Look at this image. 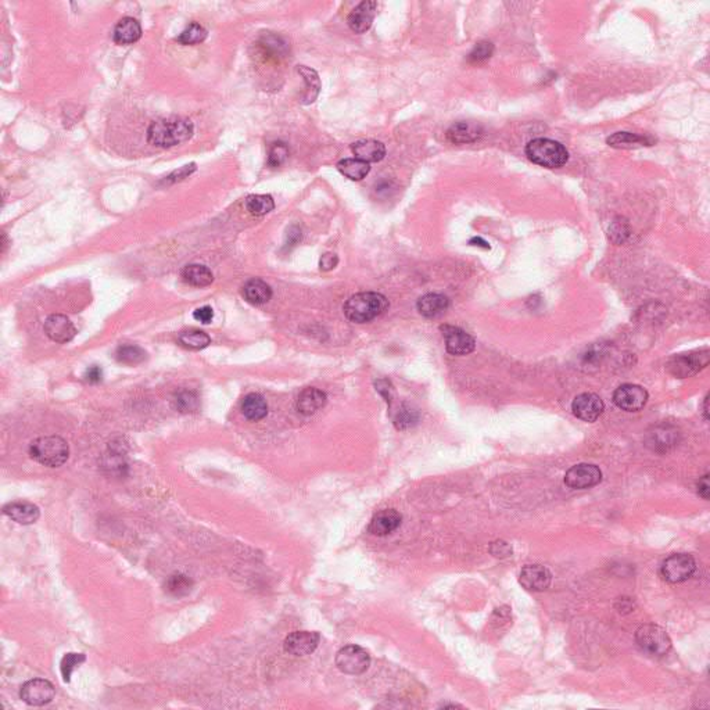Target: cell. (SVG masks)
Instances as JSON below:
<instances>
[{
  "label": "cell",
  "mask_w": 710,
  "mask_h": 710,
  "mask_svg": "<svg viewBox=\"0 0 710 710\" xmlns=\"http://www.w3.org/2000/svg\"><path fill=\"white\" fill-rule=\"evenodd\" d=\"M45 333L50 340L62 344L71 341L76 337L77 329L74 323L69 321V318L61 314H54L46 319Z\"/></svg>",
  "instance_id": "cell-16"
},
{
  "label": "cell",
  "mask_w": 710,
  "mask_h": 710,
  "mask_svg": "<svg viewBox=\"0 0 710 710\" xmlns=\"http://www.w3.org/2000/svg\"><path fill=\"white\" fill-rule=\"evenodd\" d=\"M288 157H289V148L283 144V141H275L269 149L268 164L272 168H277L286 163Z\"/></svg>",
  "instance_id": "cell-41"
},
{
  "label": "cell",
  "mask_w": 710,
  "mask_h": 710,
  "mask_svg": "<svg viewBox=\"0 0 710 710\" xmlns=\"http://www.w3.org/2000/svg\"><path fill=\"white\" fill-rule=\"evenodd\" d=\"M102 378H103V371H102L99 367H96V365H95V367H92V368H89V369L87 371V374H85V380H87L88 383H92V385L99 383V382L102 380Z\"/></svg>",
  "instance_id": "cell-50"
},
{
  "label": "cell",
  "mask_w": 710,
  "mask_h": 710,
  "mask_svg": "<svg viewBox=\"0 0 710 710\" xmlns=\"http://www.w3.org/2000/svg\"><path fill=\"white\" fill-rule=\"evenodd\" d=\"M602 480V472L597 465L579 463L572 466L564 474V483L571 488L584 490L599 484Z\"/></svg>",
  "instance_id": "cell-8"
},
{
  "label": "cell",
  "mask_w": 710,
  "mask_h": 710,
  "mask_svg": "<svg viewBox=\"0 0 710 710\" xmlns=\"http://www.w3.org/2000/svg\"><path fill=\"white\" fill-rule=\"evenodd\" d=\"M242 412L249 420L258 422L266 416L268 404L261 394L251 393L244 397L242 402Z\"/></svg>",
  "instance_id": "cell-28"
},
{
  "label": "cell",
  "mask_w": 710,
  "mask_h": 710,
  "mask_svg": "<svg viewBox=\"0 0 710 710\" xmlns=\"http://www.w3.org/2000/svg\"><path fill=\"white\" fill-rule=\"evenodd\" d=\"M207 30L198 23H192L179 36L178 42L182 45H197L207 39Z\"/></svg>",
  "instance_id": "cell-38"
},
{
  "label": "cell",
  "mask_w": 710,
  "mask_h": 710,
  "mask_svg": "<svg viewBox=\"0 0 710 710\" xmlns=\"http://www.w3.org/2000/svg\"><path fill=\"white\" fill-rule=\"evenodd\" d=\"M243 296L249 303L258 306V304H264L271 300L272 289L264 280L251 279L246 283L243 288Z\"/></svg>",
  "instance_id": "cell-27"
},
{
  "label": "cell",
  "mask_w": 710,
  "mask_h": 710,
  "mask_svg": "<svg viewBox=\"0 0 710 710\" xmlns=\"http://www.w3.org/2000/svg\"><path fill=\"white\" fill-rule=\"evenodd\" d=\"M179 341L186 348L203 350L211 343V339L207 333L201 330H187L179 336Z\"/></svg>",
  "instance_id": "cell-36"
},
{
  "label": "cell",
  "mask_w": 710,
  "mask_h": 710,
  "mask_svg": "<svg viewBox=\"0 0 710 710\" xmlns=\"http://www.w3.org/2000/svg\"><path fill=\"white\" fill-rule=\"evenodd\" d=\"M605 404L602 398L594 393H583L572 402V411L576 417L584 422H595L604 412Z\"/></svg>",
  "instance_id": "cell-14"
},
{
  "label": "cell",
  "mask_w": 710,
  "mask_h": 710,
  "mask_svg": "<svg viewBox=\"0 0 710 710\" xmlns=\"http://www.w3.org/2000/svg\"><path fill=\"white\" fill-rule=\"evenodd\" d=\"M481 126L473 122H457L447 130V140L454 145H463L476 141L481 135Z\"/></svg>",
  "instance_id": "cell-21"
},
{
  "label": "cell",
  "mask_w": 710,
  "mask_h": 710,
  "mask_svg": "<svg viewBox=\"0 0 710 710\" xmlns=\"http://www.w3.org/2000/svg\"><path fill=\"white\" fill-rule=\"evenodd\" d=\"M193 588V582L186 575L174 573L164 583V591L175 598L187 595Z\"/></svg>",
  "instance_id": "cell-30"
},
{
  "label": "cell",
  "mask_w": 710,
  "mask_h": 710,
  "mask_svg": "<svg viewBox=\"0 0 710 710\" xmlns=\"http://www.w3.org/2000/svg\"><path fill=\"white\" fill-rule=\"evenodd\" d=\"M351 152L361 161H365L368 164L378 163L385 159L386 156V148L382 141L374 140V139H363L355 141L351 145Z\"/></svg>",
  "instance_id": "cell-18"
},
{
  "label": "cell",
  "mask_w": 710,
  "mask_h": 710,
  "mask_svg": "<svg viewBox=\"0 0 710 710\" xmlns=\"http://www.w3.org/2000/svg\"><path fill=\"white\" fill-rule=\"evenodd\" d=\"M376 9H378L376 2H369L368 0V2L360 3L350 13V16L347 19L348 27L357 34L367 32L372 27L374 19L376 16Z\"/></svg>",
  "instance_id": "cell-17"
},
{
  "label": "cell",
  "mask_w": 710,
  "mask_h": 710,
  "mask_svg": "<svg viewBox=\"0 0 710 710\" xmlns=\"http://www.w3.org/2000/svg\"><path fill=\"white\" fill-rule=\"evenodd\" d=\"M696 571V562L688 553L670 555L661 566L662 577L673 584L687 582Z\"/></svg>",
  "instance_id": "cell-6"
},
{
  "label": "cell",
  "mask_w": 710,
  "mask_h": 710,
  "mask_svg": "<svg viewBox=\"0 0 710 710\" xmlns=\"http://www.w3.org/2000/svg\"><path fill=\"white\" fill-rule=\"evenodd\" d=\"M197 170L196 164L192 163V164H187V165H183L181 167L179 170H175L174 172H171L167 178H165V183L167 185H172V183H176V182H181L183 179H186L187 176H190L194 171Z\"/></svg>",
  "instance_id": "cell-44"
},
{
  "label": "cell",
  "mask_w": 710,
  "mask_h": 710,
  "mask_svg": "<svg viewBox=\"0 0 710 710\" xmlns=\"http://www.w3.org/2000/svg\"><path fill=\"white\" fill-rule=\"evenodd\" d=\"M337 264H339V258L336 254H332V253L323 254L319 260V268L322 271H332L333 268H336Z\"/></svg>",
  "instance_id": "cell-47"
},
{
  "label": "cell",
  "mask_w": 710,
  "mask_h": 710,
  "mask_svg": "<svg viewBox=\"0 0 710 710\" xmlns=\"http://www.w3.org/2000/svg\"><path fill=\"white\" fill-rule=\"evenodd\" d=\"M494 53V45L491 42H479L469 54V60L473 62H480L490 58Z\"/></svg>",
  "instance_id": "cell-43"
},
{
  "label": "cell",
  "mask_w": 710,
  "mask_h": 710,
  "mask_svg": "<svg viewBox=\"0 0 710 710\" xmlns=\"http://www.w3.org/2000/svg\"><path fill=\"white\" fill-rule=\"evenodd\" d=\"M527 159L544 168H560L569 160V152L566 148L552 139H533L526 146Z\"/></svg>",
  "instance_id": "cell-3"
},
{
  "label": "cell",
  "mask_w": 710,
  "mask_h": 710,
  "mask_svg": "<svg viewBox=\"0 0 710 710\" xmlns=\"http://www.w3.org/2000/svg\"><path fill=\"white\" fill-rule=\"evenodd\" d=\"M707 404H709V396H706L705 402H703V415H705L706 420L709 419V406H707Z\"/></svg>",
  "instance_id": "cell-52"
},
{
  "label": "cell",
  "mask_w": 710,
  "mask_h": 710,
  "mask_svg": "<svg viewBox=\"0 0 710 710\" xmlns=\"http://www.w3.org/2000/svg\"><path fill=\"white\" fill-rule=\"evenodd\" d=\"M606 144L615 149H638L643 146H652L655 140L631 132H616L606 139Z\"/></svg>",
  "instance_id": "cell-22"
},
{
  "label": "cell",
  "mask_w": 710,
  "mask_h": 710,
  "mask_svg": "<svg viewBox=\"0 0 710 710\" xmlns=\"http://www.w3.org/2000/svg\"><path fill=\"white\" fill-rule=\"evenodd\" d=\"M648 391L638 385H621L613 394V402L617 408L627 412H637L645 406Z\"/></svg>",
  "instance_id": "cell-9"
},
{
  "label": "cell",
  "mask_w": 710,
  "mask_h": 710,
  "mask_svg": "<svg viewBox=\"0 0 710 710\" xmlns=\"http://www.w3.org/2000/svg\"><path fill=\"white\" fill-rule=\"evenodd\" d=\"M419 420V413L411 405L402 404L394 416V424L398 431H405L415 426Z\"/></svg>",
  "instance_id": "cell-35"
},
{
  "label": "cell",
  "mask_w": 710,
  "mask_h": 710,
  "mask_svg": "<svg viewBox=\"0 0 710 710\" xmlns=\"http://www.w3.org/2000/svg\"><path fill=\"white\" fill-rule=\"evenodd\" d=\"M628 235H630V229H628V224L626 221H623L621 218L613 221V224L609 228V238L615 243H617V244L623 243L628 238Z\"/></svg>",
  "instance_id": "cell-42"
},
{
  "label": "cell",
  "mask_w": 710,
  "mask_h": 710,
  "mask_svg": "<svg viewBox=\"0 0 710 710\" xmlns=\"http://www.w3.org/2000/svg\"><path fill=\"white\" fill-rule=\"evenodd\" d=\"M140 36H141V27L132 17H125V19L119 20L117 23V25L114 28V34H113L114 42L118 45L135 43L140 39Z\"/></svg>",
  "instance_id": "cell-25"
},
{
  "label": "cell",
  "mask_w": 710,
  "mask_h": 710,
  "mask_svg": "<svg viewBox=\"0 0 710 710\" xmlns=\"http://www.w3.org/2000/svg\"><path fill=\"white\" fill-rule=\"evenodd\" d=\"M182 277L189 285L194 288H207L214 282V275L205 266L200 264L186 265L182 271Z\"/></svg>",
  "instance_id": "cell-26"
},
{
  "label": "cell",
  "mask_w": 710,
  "mask_h": 710,
  "mask_svg": "<svg viewBox=\"0 0 710 710\" xmlns=\"http://www.w3.org/2000/svg\"><path fill=\"white\" fill-rule=\"evenodd\" d=\"M194 132L193 122L186 118L171 117L154 121L148 129V141L156 148H174L187 141Z\"/></svg>",
  "instance_id": "cell-1"
},
{
  "label": "cell",
  "mask_w": 710,
  "mask_h": 710,
  "mask_svg": "<svg viewBox=\"0 0 710 710\" xmlns=\"http://www.w3.org/2000/svg\"><path fill=\"white\" fill-rule=\"evenodd\" d=\"M369 665V654L358 645H347L341 648L336 655V666L340 672L350 676L363 674L368 670Z\"/></svg>",
  "instance_id": "cell-7"
},
{
  "label": "cell",
  "mask_w": 710,
  "mask_h": 710,
  "mask_svg": "<svg viewBox=\"0 0 710 710\" xmlns=\"http://www.w3.org/2000/svg\"><path fill=\"white\" fill-rule=\"evenodd\" d=\"M519 582L526 590L541 593L551 586L552 575L542 564H527L520 572Z\"/></svg>",
  "instance_id": "cell-15"
},
{
  "label": "cell",
  "mask_w": 710,
  "mask_h": 710,
  "mask_svg": "<svg viewBox=\"0 0 710 710\" xmlns=\"http://www.w3.org/2000/svg\"><path fill=\"white\" fill-rule=\"evenodd\" d=\"M677 442V432L674 429H670L669 426H662V428H656L652 435L651 444H655L656 448L667 450L672 446H676Z\"/></svg>",
  "instance_id": "cell-39"
},
{
  "label": "cell",
  "mask_w": 710,
  "mask_h": 710,
  "mask_svg": "<svg viewBox=\"0 0 710 710\" xmlns=\"http://www.w3.org/2000/svg\"><path fill=\"white\" fill-rule=\"evenodd\" d=\"M376 390L380 393V396L390 404L393 397V387L389 380H379L376 382Z\"/></svg>",
  "instance_id": "cell-48"
},
{
  "label": "cell",
  "mask_w": 710,
  "mask_h": 710,
  "mask_svg": "<svg viewBox=\"0 0 710 710\" xmlns=\"http://www.w3.org/2000/svg\"><path fill=\"white\" fill-rule=\"evenodd\" d=\"M337 170L341 175L351 181H361L369 174L371 165L358 159H344L339 161Z\"/></svg>",
  "instance_id": "cell-29"
},
{
  "label": "cell",
  "mask_w": 710,
  "mask_h": 710,
  "mask_svg": "<svg viewBox=\"0 0 710 710\" xmlns=\"http://www.w3.org/2000/svg\"><path fill=\"white\" fill-rule=\"evenodd\" d=\"M103 468L107 469L113 474H124V470L126 469V462H125L124 454L119 450H111L104 457Z\"/></svg>",
  "instance_id": "cell-40"
},
{
  "label": "cell",
  "mask_w": 710,
  "mask_h": 710,
  "mask_svg": "<svg viewBox=\"0 0 710 710\" xmlns=\"http://www.w3.org/2000/svg\"><path fill=\"white\" fill-rule=\"evenodd\" d=\"M246 208L251 216L261 217L275 208V201L269 194H251L246 198Z\"/></svg>",
  "instance_id": "cell-31"
},
{
  "label": "cell",
  "mask_w": 710,
  "mask_h": 710,
  "mask_svg": "<svg viewBox=\"0 0 710 710\" xmlns=\"http://www.w3.org/2000/svg\"><path fill=\"white\" fill-rule=\"evenodd\" d=\"M698 494L702 496L703 500H709L710 499V484H709V473L705 474L703 477L699 479L698 481Z\"/></svg>",
  "instance_id": "cell-49"
},
{
  "label": "cell",
  "mask_w": 710,
  "mask_h": 710,
  "mask_svg": "<svg viewBox=\"0 0 710 710\" xmlns=\"http://www.w3.org/2000/svg\"><path fill=\"white\" fill-rule=\"evenodd\" d=\"M709 364V351L677 355L669 363V371L677 378H688L698 374Z\"/></svg>",
  "instance_id": "cell-10"
},
{
  "label": "cell",
  "mask_w": 710,
  "mask_h": 710,
  "mask_svg": "<svg viewBox=\"0 0 710 710\" xmlns=\"http://www.w3.org/2000/svg\"><path fill=\"white\" fill-rule=\"evenodd\" d=\"M470 244H473V246H480V247H484V249H490L488 243H487L485 240H483L481 238H473V239L470 240Z\"/></svg>",
  "instance_id": "cell-51"
},
{
  "label": "cell",
  "mask_w": 710,
  "mask_h": 710,
  "mask_svg": "<svg viewBox=\"0 0 710 710\" xmlns=\"http://www.w3.org/2000/svg\"><path fill=\"white\" fill-rule=\"evenodd\" d=\"M326 394L315 387L304 389L297 398V411L303 415H314L326 404Z\"/></svg>",
  "instance_id": "cell-24"
},
{
  "label": "cell",
  "mask_w": 710,
  "mask_h": 710,
  "mask_svg": "<svg viewBox=\"0 0 710 710\" xmlns=\"http://www.w3.org/2000/svg\"><path fill=\"white\" fill-rule=\"evenodd\" d=\"M193 317L196 321L207 325L212 321V318H214V311H212L211 307L205 306V307H201V308H197L194 312H193Z\"/></svg>",
  "instance_id": "cell-45"
},
{
  "label": "cell",
  "mask_w": 710,
  "mask_h": 710,
  "mask_svg": "<svg viewBox=\"0 0 710 710\" xmlns=\"http://www.w3.org/2000/svg\"><path fill=\"white\" fill-rule=\"evenodd\" d=\"M490 551H491V553H492L494 556H499V558L508 556V555H511V552H512L511 547H509L507 542H504V541H496V542H492V544H491Z\"/></svg>",
  "instance_id": "cell-46"
},
{
  "label": "cell",
  "mask_w": 710,
  "mask_h": 710,
  "mask_svg": "<svg viewBox=\"0 0 710 710\" xmlns=\"http://www.w3.org/2000/svg\"><path fill=\"white\" fill-rule=\"evenodd\" d=\"M321 643V635L317 631H293L290 632L283 648L293 656H306L312 654Z\"/></svg>",
  "instance_id": "cell-12"
},
{
  "label": "cell",
  "mask_w": 710,
  "mask_h": 710,
  "mask_svg": "<svg viewBox=\"0 0 710 710\" xmlns=\"http://www.w3.org/2000/svg\"><path fill=\"white\" fill-rule=\"evenodd\" d=\"M54 685L45 678H34L23 684L20 698L30 706H43L53 700Z\"/></svg>",
  "instance_id": "cell-11"
},
{
  "label": "cell",
  "mask_w": 710,
  "mask_h": 710,
  "mask_svg": "<svg viewBox=\"0 0 710 710\" xmlns=\"http://www.w3.org/2000/svg\"><path fill=\"white\" fill-rule=\"evenodd\" d=\"M172 405L181 413H192L198 409V397L193 391H179L172 400Z\"/></svg>",
  "instance_id": "cell-34"
},
{
  "label": "cell",
  "mask_w": 710,
  "mask_h": 710,
  "mask_svg": "<svg viewBox=\"0 0 710 710\" xmlns=\"http://www.w3.org/2000/svg\"><path fill=\"white\" fill-rule=\"evenodd\" d=\"M299 74L304 78V81L307 82V96H306V103H312L318 93H319V89H321V82H319V77L317 74V71L306 67V65H300L297 68Z\"/></svg>",
  "instance_id": "cell-33"
},
{
  "label": "cell",
  "mask_w": 710,
  "mask_h": 710,
  "mask_svg": "<svg viewBox=\"0 0 710 710\" xmlns=\"http://www.w3.org/2000/svg\"><path fill=\"white\" fill-rule=\"evenodd\" d=\"M440 329H442L444 340H446V348L450 354L466 355L474 350V347H476L474 339L469 333L462 330L461 328L444 325Z\"/></svg>",
  "instance_id": "cell-13"
},
{
  "label": "cell",
  "mask_w": 710,
  "mask_h": 710,
  "mask_svg": "<svg viewBox=\"0 0 710 710\" xmlns=\"http://www.w3.org/2000/svg\"><path fill=\"white\" fill-rule=\"evenodd\" d=\"M87 661V655L85 654H76V652H69V654H65L61 659V663H60V670H61V676H62V680L65 683H69L71 681V674H73V672Z\"/></svg>",
  "instance_id": "cell-37"
},
{
  "label": "cell",
  "mask_w": 710,
  "mask_h": 710,
  "mask_svg": "<svg viewBox=\"0 0 710 710\" xmlns=\"http://www.w3.org/2000/svg\"><path fill=\"white\" fill-rule=\"evenodd\" d=\"M117 360L125 365H137L146 360V351L137 345H122L117 350Z\"/></svg>",
  "instance_id": "cell-32"
},
{
  "label": "cell",
  "mask_w": 710,
  "mask_h": 710,
  "mask_svg": "<svg viewBox=\"0 0 710 710\" xmlns=\"http://www.w3.org/2000/svg\"><path fill=\"white\" fill-rule=\"evenodd\" d=\"M387 308L389 300L383 295L368 292L350 297L343 310L348 321L354 323H367L385 314Z\"/></svg>",
  "instance_id": "cell-2"
},
{
  "label": "cell",
  "mask_w": 710,
  "mask_h": 710,
  "mask_svg": "<svg viewBox=\"0 0 710 710\" xmlns=\"http://www.w3.org/2000/svg\"><path fill=\"white\" fill-rule=\"evenodd\" d=\"M401 520H402V516L400 515V512H397L396 509H385V511L378 512L372 518L368 530L374 536L385 537V536L393 533L394 530H397L401 525Z\"/></svg>",
  "instance_id": "cell-19"
},
{
  "label": "cell",
  "mask_w": 710,
  "mask_h": 710,
  "mask_svg": "<svg viewBox=\"0 0 710 710\" xmlns=\"http://www.w3.org/2000/svg\"><path fill=\"white\" fill-rule=\"evenodd\" d=\"M416 307L419 314L424 318H437L448 310L450 300L444 295L429 293L417 300Z\"/></svg>",
  "instance_id": "cell-20"
},
{
  "label": "cell",
  "mask_w": 710,
  "mask_h": 710,
  "mask_svg": "<svg viewBox=\"0 0 710 710\" xmlns=\"http://www.w3.org/2000/svg\"><path fill=\"white\" fill-rule=\"evenodd\" d=\"M3 514L20 525H32L41 516L39 508L31 503H10L3 508Z\"/></svg>",
  "instance_id": "cell-23"
},
{
  "label": "cell",
  "mask_w": 710,
  "mask_h": 710,
  "mask_svg": "<svg viewBox=\"0 0 710 710\" xmlns=\"http://www.w3.org/2000/svg\"><path fill=\"white\" fill-rule=\"evenodd\" d=\"M30 455L38 463L47 468L64 465L69 457V447L60 436H45L35 439L30 446Z\"/></svg>",
  "instance_id": "cell-4"
},
{
  "label": "cell",
  "mask_w": 710,
  "mask_h": 710,
  "mask_svg": "<svg viewBox=\"0 0 710 710\" xmlns=\"http://www.w3.org/2000/svg\"><path fill=\"white\" fill-rule=\"evenodd\" d=\"M635 641L644 652L652 656H665L672 650V640L665 628L658 624H644L635 631Z\"/></svg>",
  "instance_id": "cell-5"
}]
</instances>
